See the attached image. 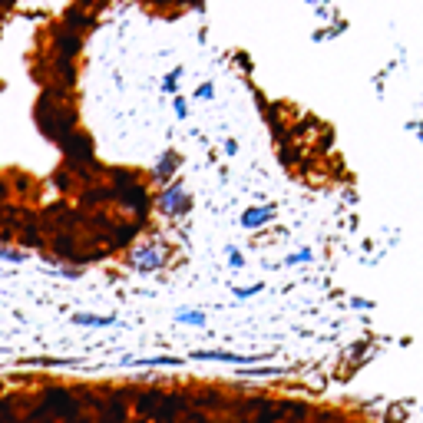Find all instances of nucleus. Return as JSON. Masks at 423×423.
Wrapping results in <instances>:
<instances>
[{
    "instance_id": "7ed1b4c3",
    "label": "nucleus",
    "mask_w": 423,
    "mask_h": 423,
    "mask_svg": "<svg viewBox=\"0 0 423 423\" xmlns=\"http://www.w3.org/2000/svg\"><path fill=\"white\" fill-rule=\"evenodd\" d=\"M196 361H222V364H255L258 357H242V354H228V350H196Z\"/></svg>"
},
{
    "instance_id": "f3484780",
    "label": "nucleus",
    "mask_w": 423,
    "mask_h": 423,
    "mask_svg": "<svg viewBox=\"0 0 423 423\" xmlns=\"http://www.w3.org/2000/svg\"><path fill=\"white\" fill-rule=\"evenodd\" d=\"M212 96H215V86H212V83H202L196 90V100H212Z\"/></svg>"
},
{
    "instance_id": "6e6552de",
    "label": "nucleus",
    "mask_w": 423,
    "mask_h": 423,
    "mask_svg": "<svg viewBox=\"0 0 423 423\" xmlns=\"http://www.w3.org/2000/svg\"><path fill=\"white\" fill-rule=\"evenodd\" d=\"M179 162H182V159L176 156V152H166V156L156 162V179H169V176L179 169Z\"/></svg>"
},
{
    "instance_id": "f257e3e1",
    "label": "nucleus",
    "mask_w": 423,
    "mask_h": 423,
    "mask_svg": "<svg viewBox=\"0 0 423 423\" xmlns=\"http://www.w3.org/2000/svg\"><path fill=\"white\" fill-rule=\"evenodd\" d=\"M185 209H189V196L182 192V185H169L166 192H162V212H169V215H182Z\"/></svg>"
},
{
    "instance_id": "0eeeda50",
    "label": "nucleus",
    "mask_w": 423,
    "mask_h": 423,
    "mask_svg": "<svg viewBox=\"0 0 423 423\" xmlns=\"http://www.w3.org/2000/svg\"><path fill=\"white\" fill-rule=\"evenodd\" d=\"M24 367H79L76 357H27L20 361Z\"/></svg>"
},
{
    "instance_id": "ddd939ff",
    "label": "nucleus",
    "mask_w": 423,
    "mask_h": 423,
    "mask_svg": "<svg viewBox=\"0 0 423 423\" xmlns=\"http://www.w3.org/2000/svg\"><path fill=\"white\" fill-rule=\"evenodd\" d=\"M179 76H182V66H176V70H172V73L166 76L162 90H166V93H176V90H179Z\"/></svg>"
},
{
    "instance_id": "a211bd4d",
    "label": "nucleus",
    "mask_w": 423,
    "mask_h": 423,
    "mask_svg": "<svg viewBox=\"0 0 423 423\" xmlns=\"http://www.w3.org/2000/svg\"><path fill=\"white\" fill-rule=\"evenodd\" d=\"M176 116H179V120H185V116H189V103H185V100H176Z\"/></svg>"
},
{
    "instance_id": "aec40b11",
    "label": "nucleus",
    "mask_w": 423,
    "mask_h": 423,
    "mask_svg": "<svg viewBox=\"0 0 423 423\" xmlns=\"http://www.w3.org/2000/svg\"><path fill=\"white\" fill-rule=\"evenodd\" d=\"M7 196V185H3V182H0V198Z\"/></svg>"
},
{
    "instance_id": "dca6fc26",
    "label": "nucleus",
    "mask_w": 423,
    "mask_h": 423,
    "mask_svg": "<svg viewBox=\"0 0 423 423\" xmlns=\"http://www.w3.org/2000/svg\"><path fill=\"white\" fill-rule=\"evenodd\" d=\"M228 268H245V255H242V252L228 248Z\"/></svg>"
},
{
    "instance_id": "1a4fd4ad",
    "label": "nucleus",
    "mask_w": 423,
    "mask_h": 423,
    "mask_svg": "<svg viewBox=\"0 0 423 423\" xmlns=\"http://www.w3.org/2000/svg\"><path fill=\"white\" fill-rule=\"evenodd\" d=\"M122 364H142V367H179V357H139V361H133V357H126Z\"/></svg>"
},
{
    "instance_id": "f8f14e48",
    "label": "nucleus",
    "mask_w": 423,
    "mask_h": 423,
    "mask_svg": "<svg viewBox=\"0 0 423 423\" xmlns=\"http://www.w3.org/2000/svg\"><path fill=\"white\" fill-rule=\"evenodd\" d=\"M0 258H3V261H14V265H20V261H27V252H17V248H0Z\"/></svg>"
},
{
    "instance_id": "f03ea898",
    "label": "nucleus",
    "mask_w": 423,
    "mask_h": 423,
    "mask_svg": "<svg viewBox=\"0 0 423 423\" xmlns=\"http://www.w3.org/2000/svg\"><path fill=\"white\" fill-rule=\"evenodd\" d=\"M136 272H156L162 265V248L159 245H149V248H139L136 258H133Z\"/></svg>"
},
{
    "instance_id": "39448f33",
    "label": "nucleus",
    "mask_w": 423,
    "mask_h": 423,
    "mask_svg": "<svg viewBox=\"0 0 423 423\" xmlns=\"http://www.w3.org/2000/svg\"><path fill=\"white\" fill-rule=\"evenodd\" d=\"M79 50H83V40H79L76 33H66V30H63L60 37H57V53H60V60H73Z\"/></svg>"
},
{
    "instance_id": "4468645a",
    "label": "nucleus",
    "mask_w": 423,
    "mask_h": 423,
    "mask_svg": "<svg viewBox=\"0 0 423 423\" xmlns=\"http://www.w3.org/2000/svg\"><path fill=\"white\" fill-rule=\"evenodd\" d=\"M314 258V252L311 248H301V252H294V255H288L285 265H301V261H311Z\"/></svg>"
},
{
    "instance_id": "423d86ee",
    "label": "nucleus",
    "mask_w": 423,
    "mask_h": 423,
    "mask_svg": "<svg viewBox=\"0 0 423 423\" xmlns=\"http://www.w3.org/2000/svg\"><path fill=\"white\" fill-rule=\"evenodd\" d=\"M274 218V205H255V209H248L242 215V228H258V225H265V222H272Z\"/></svg>"
},
{
    "instance_id": "6ab92c4d",
    "label": "nucleus",
    "mask_w": 423,
    "mask_h": 423,
    "mask_svg": "<svg viewBox=\"0 0 423 423\" xmlns=\"http://www.w3.org/2000/svg\"><path fill=\"white\" fill-rule=\"evenodd\" d=\"M225 152H228V156H235V152H238V142H235V139H228V142H225Z\"/></svg>"
},
{
    "instance_id": "9d476101",
    "label": "nucleus",
    "mask_w": 423,
    "mask_h": 423,
    "mask_svg": "<svg viewBox=\"0 0 423 423\" xmlns=\"http://www.w3.org/2000/svg\"><path fill=\"white\" fill-rule=\"evenodd\" d=\"M53 252H57L60 258H73L76 255L73 235H57V242H53Z\"/></svg>"
},
{
    "instance_id": "20e7f679",
    "label": "nucleus",
    "mask_w": 423,
    "mask_h": 423,
    "mask_svg": "<svg viewBox=\"0 0 423 423\" xmlns=\"http://www.w3.org/2000/svg\"><path fill=\"white\" fill-rule=\"evenodd\" d=\"M76 328H113L116 324V314H86V311H79V314L70 317Z\"/></svg>"
},
{
    "instance_id": "2eb2a0df",
    "label": "nucleus",
    "mask_w": 423,
    "mask_h": 423,
    "mask_svg": "<svg viewBox=\"0 0 423 423\" xmlns=\"http://www.w3.org/2000/svg\"><path fill=\"white\" fill-rule=\"evenodd\" d=\"M258 291H265V285H248V288H235V298H255Z\"/></svg>"
},
{
    "instance_id": "9b49d317",
    "label": "nucleus",
    "mask_w": 423,
    "mask_h": 423,
    "mask_svg": "<svg viewBox=\"0 0 423 423\" xmlns=\"http://www.w3.org/2000/svg\"><path fill=\"white\" fill-rule=\"evenodd\" d=\"M176 321H179V324H192V328H205V314H202V311H185V308H182L179 314H176Z\"/></svg>"
}]
</instances>
